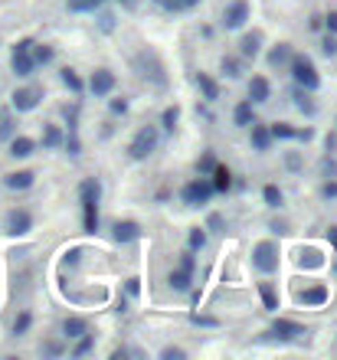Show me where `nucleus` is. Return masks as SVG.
Returning <instances> with one entry per match:
<instances>
[{"label": "nucleus", "instance_id": "obj_1", "mask_svg": "<svg viewBox=\"0 0 337 360\" xmlns=\"http://www.w3.org/2000/svg\"><path fill=\"white\" fill-rule=\"evenodd\" d=\"M79 196H82V223H86V233H99V196H102L99 180H86L79 187Z\"/></svg>", "mask_w": 337, "mask_h": 360}, {"label": "nucleus", "instance_id": "obj_2", "mask_svg": "<svg viewBox=\"0 0 337 360\" xmlns=\"http://www.w3.org/2000/svg\"><path fill=\"white\" fill-rule=\"evenodd\" d=\"M288 69H292V79L301 89L314 92L321 86V75H318V69H314V62H311L308 56H292V60H288Z\"/></svg>", "mask_w": 337, "mask_h": 360}, {"label": "nucleus", "instance_id": "obj_3", "mask_svg": "<svg viewBox=\"0 0 337 360\" xmlns=\"http://www.w3.org/2000/svg\"><path fill=\"white\" fill-rule=\"evenodd\" d=\"M158 141H161L158 128H154V125H147V128H141V131H138V135L132 138L128 151H132L134 161H145V157H151V154L158 151Z\"/></svg>", "mask_w": 337, "mask_h": 360}, {"label": "nucleus", "instance_id": "obj_4", "mask_svg": "<svg viewBox=\"0 0 337 360\" xmlns=\"http://www.w3.org/2000/svg\"><path fill=\"white\" fill-rule=\"evenodd\" d=\"M252 266L262 272V275H272V272H279V246L275 242H259L255 249H252Z\"/></svg>", "mask_w": 337, "mask_h": 360}, {"label": "nucleus", "instance_id": "obj_5", "mask_svg": "<svg viewBox=\"0 0 337 360\" xmlns=\"http://www.w3.org/2000/svg\"><path fill=\"white\" fill-rule=\"evenodd\" d=\"M213 194H216V190H213V183H210L203 174H200V180H190V183L180 190V196H184L187 207H203V203H210V196Z\"/></svg>", "mask_w": 337, "mask_h": 360}, {"label": "nucleus", "instance_id": "obj_6", "mask_svg": "<svg viewBox=\"0 0 337 360\" xmlns=\"http://www.w3.org/2000/svg\"><path fill=\"white\" fill-rule=\"evenodd\" d=\"M88 92H92L95 99L112 95V92H115V73H112V69H95L92 79H88Z\"/></svg>", "mask_w": 337, "mask_h": 360}, {"label": "nucleus", "instance_id": "obj_7", "mask_svg": "<svg viewBox=\"0 0 337 360\" xmlns=\"http://www.w3.org/2000/svg\"><path fill=\"white\" fill-rule=\"evenodd\" d=\"M246 20H249V3H246V0H233V3L223 10V27H226V30H239Z\"/></svg>", "mask_w": 337, "mask_h": 360}, {"label": "nucleus", "instance_id": "obj_8", "mask_svg": "<svg viewBox=\"0 0 337 360\" xmlns=\"http://www.w3.org/2000/svg\"><path fill=\"white\" fill-rule=\"evenodd\" d=\"M275 341H298V337H305L308 334V328H301V324H295V321H285V318H279L275 324H272V331H269Z\"/></svg>", "mask_w": 337, "mask_h": 360}, {"label": "nucleus", "instance_id": "obj_9", "mask_svg": "<svg viewBox=\"0 0 337 360\" xmlns=\"http://www.w3.org/2000/svg\"><path fill=\"white\" fill-rule=\"evenodd\" d=\"M29 229H33V216H29V210H10L7 213V233H10V236H27Z\"/></svg>", "mask_w": 337, "mask_h": 360}, {"label": "nucleus", "instance_id": "obj_10", "mask_svg": "<svg viewBox=\"0 0 337 360\" xmlns=\"http://www.w3.org/2000/svg\"><path fill=\"white\" fill-rule=\"evenodd\" d=\"M327 298H331V292H327L324 285H311L298 295V301H301L305 308H321V305H327Z\"/></svg>", "mask_w": 337, "mask_h": 360}, {"label": "nucleus", "instance_id": "obj_11", "mask_svg": "<svg viewBox=\"0 0 337 360\" xmlns=\"http://www.w3.org/2000/svg\"><path fill=\"white\" fill-rule=\"evenodd\" d=\"M112 236H115V242H134L141 236V226L132 223V220H118V223L112 226Z\"/></svg>", "mask_w": 337, "mask_h": 360}, {"label": "nucleus", "instance_id": "obj_12", "mask_svg": "<svg viewBox=\"0 0 337 360\" xmlns=\"http://www.w3.org/2000/svg\"><path fill=\"white\" fill-rule=\"evenodd\" d=\"M40 105V89H16L14 92V108L16 112H33Z\"/></svg>", "mask_w": 337, "mask_h": 360}, {"label": "nucleus", "instance_id": "obj_13", "mask_svg": "<svg viewBox=\"0 0 337 360\" xmlns=\"http://www.w3.org/2000/svg\"><path fill=\"white\" fill-rule=\"evenodd\" d=\"M269 95H272L269 79H265V75H255V79L249 82V102L252 105H262V102H269Z\"/></svg>", "mask_w": 337, "mask_h": 360}, {"label": "nucleus", "instance_id": "obj_14", "mask_svg": "<svg viewBox=\"0 0 337 360\" xmlns=\"http://www.w3.org/2000/svg\"><path fill=\"white\" fill-rule=\"evenodd\" d=\"M33 180H36L33 170H16V174H7V177H3V187H7V190H29Z\"/></svg>", "mask_w": 337, "mask_h": 360}, {"label": "nucleus", "instance_id": "obj_15", "mask_svg": "<svg viewBox=\"0 0 337 360\" xmlns=\"http://www.w3.org/2000/svg\"><path fill=\"white\" fill-rule=\"evenodd\" d=\"M33 151H36V141H33V138H10V157H16V161H23V157H29V154H33Z\"/></svg>", "mask_w": 337, "mask_h": 360}, {"label": "nucleus", "instance_id": "obj_16", "mask_svg": "<svg viewBox=\"0 0 337 360\" xmlns=\"http://www.w3.org/2000/svg\"><path fill=\"white\" fill-rule=\"evenodd\" d=\"M249 128H252V148H255V151H269V148H272V141H275V138H272V131H269L265 125L252 121Z\"/></svg>", "mask_w": 337, "mask_h": 360}, {"label": "nucleus", "instance_id": "obj_17", "mask_svg": "<svg viewBox=\"0 0 337 360\" xmlns=\"http://www.w3.org/2000/svg\"><path fill=\"white\" fill-rule=\"evenodd\" d=\"M10 66H14V73L20 75V79H29V75L36 73V60H33L29 53H14V62H10Z\"/></svg>", "mask_w": 337, "mask_h": 360}, {"label": "nucleus", "instance_id": "obj_18", "mask_svg": "<svg viewBox=\"0 0 337 360\" xmlns=\"http://www.w3.org/2000/svg\"><path fill=\"white\" fill-rule=\"evenodd\" d=\"M210 174H213V180H210V183H213V190H220V194H226V190L233 187V174H229V167L216 164L213 170H210Z\"/></svg>", "mask_w": 337, "mask_h": 360}, {"label": "nucleus", "instance_id": "obj_19", "mask_svg": "<svg viewBox=\"0 0 337 360\" xmlns=\"http://www.w3.org/2000/svg\"><path fill=\"white\" fill-rule=\"evenodd\" d=\"M197 89L203 92V99H206V102H216V99H220V86H216V82H213V79H210L206 73L197 75Z\"/></svg>", "mask_w": 337, "mask_h": 360}, {"label": "nucleus", "instance_id": "obj_20", "mask_svg": "<svg viewBox=\"0 0 337 360\" xmlns=\"http://www.w3.org/2000/svg\"><path fill=\"white\" fill-rule=\"evenodd\" d=\"M167 282H171V288H174V292H190V285H193V272H187V269H174Z\"/></svg>", "mask_w": 337, "mask_h": 360}, {"label": "nucleus", "instance_id": "obj_21", "mask_svg": "<svg viewBox=\"0 0 337 360\" xmlns=\"http://www.w3.org/2000/svg\"><path fill=\"white\" fill-rule=\"evenodd\" d=\"M298 266H301V269H321V266H324L321 249H314V246L301 249V259H298Z\"/></svg>", "mask_w": 337, "mask_h": 360}, {"label": "nucleus", "instance_id": "obj_22", "mask_svg": "<svg viewBox=\"0 0 337 360\" xmlns=\"http://www.w3.org/2000/svg\"><path fill=\"white\" fill-rule=\"evenodd\" d=\"M62 334H66L69 341H75V337L88 334V324L82 321V318H66V321H62Z\"/></svg>", "mask_w": 337, "mask_h": 360}, {"label": "nucleus", "instance_id": "obj_23", "mask_svg": "<svg viewBox=\"0 0 337 360\" xmlns=\"http://www.w3.org/2000/svg\"><path fill=\"white\" fill-rule=\"evenodd\" d=\"M233 121L239 125V128H249L252 121H255V112H252V102H239L233 112Z\"/></svg>", "mask_w": 337, "mask_h": 360}, {"label": "nucleus", "instance_id": "obj_24", "mask_svg": "<svg viewBox=\"0 0 337 360\" xmlns=\"http://www.w3.org/2000/svg\"><path fill=\"white\" fill-rule=\"evenodd\" d=\"M259 43H262V33H246L242 43H239L242 56H246V60H249V56H259Z\"/></svg>", "mask_w": 337, "mask_h": 360}, {"label": "nucleus", "instance_id": "obj_25", "mask_svg": "<svg viewBox=\"0 0 337 360\" xmlns=\"http://www.w3.org/2000/svg\"><path fill=\"white\" fill-rule=\"evenodd\" d=\"M288 60H292V49H288V43H279L272 53H269V62L279 69V66H288Z\"/></svg>", "mask_w": 337, "mask_h": 360}, {"label": "nucleus", "instance_id": "obj_26", "mask_svg": "<svg viewBox=\"0 0 337 360\" xmlns=\"http://www.w3.org/2000/svg\"><path fill=\"white\" fill-rule=\"evenodd\" d=\"M295 105H298V112H305V115H314V102H311V92L308 89H295Z\"/></svg>", "mask_w": 337, "mask_h": 360}, {"label": "nucleus", "instance_id": "obj_27", "mask_svg": "<svg viewBox=\"0 0 337 360\" xmlns=\"http://www.w3.org/2000/svg\"><path fill=\"white\" fill-rule=\"evenodd\" d=\"M62 86H66V89H73L75 95H82V89H86V86H82V79H79V73H75V69H62Z\"/></svg>", "mask_w": 337, "mask_h": 360}, {"label": "nucleus", "instance_id": "obj_28", "mask_svg": "<svg viewBox=\"0 0 337 360\" xmlns=\"http://www.w3.org/2000/svg\"><path fill=\"white\" fill-rule=\"evenodd\" d=\"M29 56L36 60V66H46V62H53V46L33 43V49H29Z\"/></svg>", "mask_w": 337, "mask_h": 360}, {"label": "nucleus", "instance_id": "obj_29", "mask_svg": "<svg viewBox=\"0 0 337 360\" xmlns=\"http://www.w3.org/2000/svg\"><path fill=\"white\" fill-rule=\"evenodd\" d=\"M62 144V131H59L56 125H46L43 128V148H59Z\"/></svg>", "mask_w": 337, "mask_h": 360}, {"label": "nucleus", "instance_id": "obj_30", "mask_svg": "<svg viewBox=\"0 0 337 360\" xmlns=\"http://www.w3.org/2000/svg\"><path fill=\"white\" fill-rule=\"evenodd\" d=\"M99 7H102V0H69V10L73 14H92Z\"/></svg>", "mask_w": 337, "mask_h": 360}, {"label": "nucleus", "instance_id": "obj_31", "mask_svg": "<svg viewBox=\"0 0 337 360\" xmlns=\"http://www.w3.org/2000/svg\"><path fill=\"white\" fill-rule=\"evenodd\" d=\"M262 196H265V203H269L272 210H279V207H282V190H279V187H275V183H265Z\"/></svg>", "mask_w": 337, "mask_h": 360}, {"label": "nucleus", "instance_id": "obj_32", "mask_svg": "<svg viewBox=\"0 0 337 360\" xmlns=\"http://www.w3.org/2000/svg\"><path fill=\"white\" fill-rule=\"evenodd\" d=\"M259 295H262V301H265V308H269V311H279V295H275V288H272V285H259Z\"/></svg>", "mask_w": 337, "mask_h": 360}, {"label": "nucleus", "instance_id": "obj_33", "mask_svg": "<svg viewBox=\"0 0 337 360\" xmlns=\"http://www.w3.org/2000/svg\"><path fill=\"white\" fill-rule=\"evenodd\" d=\"M220 69H223V75H229V79H239V75H242V66H239L236 56H226V60L220 62Z\"/></svg>", "mask_w": 337, "mask_h": 360}, {"label": "nucleus", "instance_id": "obj_34", "mask_svg": "<svg viewBox=\"0 0 337 360\" xmlns=\"http://www.w3.org/2000/svg\"><path fill=\"white\" fill-rule=\"evenodd\" d=\"M16 131V121L10 115H0V141H10Z\"/></svg>", "mask_w": 337, "mask_h": 360}, {"label": "nucleus", "instance_id": "obj_35", "mask_svg": "<svg viewBox=\"0 0 337 360\" xmlns=\"http://www.w3.org/2000/svg\"><path fill=\"white\" fill-rule=\"evenodd\" d=\"M29 324H33V315H29V311H20L16 321H14V334H16V337H20V334H27Z\"/></svg>", "mask_w": 337, "mask_h": 360}, {"label": "nucleus", "instance_id": "obj_36", "mask_svg": "<svg viewBox=\"0 0 337 360\" xmlns=\"http://www.w3.org/2000/svg\"><path fill=\"white\" fill-rule=\"evenodd\" d=\"M269 131H272V138H282V141H285V138H295V128L288 125V121H279V125H272Z\"/></svg>", "mask_w": 337, "mask_h": 360}, {"label": "nucleus", "instance_id": "obj_37", "mask_svg": "<svg viewBox=\"0 0 337 360\" xmlns=\"http://www.w3.org/2000/svg\"><path fill=\"white\" fill-rule=\"evenodd\" d=\"M177 118H180V112H177V108H164L161 121H164V128H167V131H174V128H177Z\"/></svg>", "mask_w": 337, "mask_h": 360}, {"label": "nucleus", "instance_id": "obj_38", "mask_svg": "<svg viewBox=\"0 0 337 360\" xmlns=\"http://www.w3.org/2000/svg\"><path fill=\"white\" fill-rule=\"evenodd\" d=\"M92 344H95V341H92L88 334H82V337H79V344H75V350H73V357H86L88 350H92Z\"/></svg>", "mask_w": 337, "mask_h": 360}, {"label": "nucleus", "instance_id": "obj_39", "mask_svg": "<svg viewBox=\"0 0 337 360\" xmlns=\"http://www.w3.org/2000/svg\"><path fill=\"white\" fill-rule=\"evenodd\" d=\"M203 246H206V233L203 229H190V249L193 253H200Z\"/></svg>", "mask_w": 337, "mask_h": 360}, {"label": "nucleus", "instance_id": "obj_40", "mask_svg": "<svg viewBox=\"0 0 337 360\" xmlns=\"http://www.w3.org/2000/svg\"><path fill=\"white\" fill-rule=\"evenodd\" d=\"M321 53H324V56H337V40H334V33H327V36H324Z\"/></svg>", "mask_w": 337, "mask_h": 360}, {"label": "nucleus", "instance_id": "obj_41", "mask_svg": "<svg viewBox=\"0 0 337 360\" xmlns=\"http://www.w3.org/2000/svg\"><path fill=\"white\" fill-rule=\"evenodd\" d=\"M161 357H164V360H184L187 354H184L180 347H164V350H161Z\"/></svg>", "mask_w": 337, "mask_h": 360}, {"label": "nucleus", "instance_id": "obj_42", "mask_svg": "<svg viewBox=\"0 0 337 360\" xmlns=\"http://www.w3.org/2000/svg\"><path fill=\"white\" fill-rule=\"evenodd\" d=\"M193 266H197V262H193V249H187V253L180 255V269H187V272H193Z\"/></svg>", "mask_w": 337, "mask_h": 360}, {"label": "nucleus", "instance_id": "obj_43", "mask_svg": "<svg viewBox=\"0 0 337 360\" xmlns=\"http://www.w3.org/2000/svg\"><path fill=\"white\" fill-rule=\"evenodd\" d=\"M128 112V102L125 99H112V115H125Z\"/></svg>", "mask_w": 337, "mask_h": 360}, {"label": "nucleus", "instance_id": "obj_44", "mask_svg": "<svg viewBox=\"0 0 337 360\" xmlns=\"http://www.w3.org/2000/svg\"><path fill=\"white\" fill-rule=\"evenodd\" d=\"M216 167V161H213V154H203V161H200V174H210Z\"/></svg>", "mask_w": 337, "mask_h": 360}, {"label": "nucleus", "instance_id": "obj_45", "mask_svg": "<svg viewBox=\"0 0 337 360\" xmlns=\"http://www.w3.org/2000/svg\"><path fill=\"white\" fill-rule=\"evenodd\" d=\"M321 194L327 196V200H334V196H337V180H327V183L321 187Z\"/></svg>", "mask_w": 337, "mask_h": 360}, {"label": "nucleus", "instance_id": "obj_46", "mask_svg": "<svg viewBox=\"0 0 337 360\" xmlns=\"http://www.w3.org/2000/svg\"><path fill=\"white\" fill-rule=\"evenodd\" d=\"M324 27H327V33H337V10H331L324 16Z\"/></svg>", "mask_w": 337, "mask_h": 360}, {"label": "nucleus", "instance_id": "obj_47", "mask_svg": "<svg viewBox=\"0 0 337 360\" xmlns=\"http://www.w3.org/2000/svg\"><path fill=\"white\" fill-rule=\"evenodd\" d=\"M200 0H174V10H193Z\"/></svg>", "mask_w": 337, "mask_h": 360}, {"label": "nucleus", "instance_id": "obj_48", "mask_svg": "<svg viewBox=\"0 0 337 360\" xmlns=\"http://www.w3.org/2000/svg\"><path fill=\"white\" fill-rule=\"evenodd\" d=\"M43 354H46V357H59V354H62V347L49 341V344H43Z\"/></svg>", "mask_w": 337, "mask_h": 360}, {"label": "nucleus", "instance_id": "obj_49", "mask_svg": "<svg viewBox=\"0 0 337 360\" xmlns=\"http://www.w3.org/2000/svg\"><path fill=\"white\" fill-rule=\"evenodd\" d=\"M99 23H102V30L108 33L112 27H115V16H112V14H102V16H99Z\"/></svg>", "mask_w": 337, "mask_h": 360}, {"label": "nucleus", "instance_id": "obj_50", "mask_svg": "<svg viewBox=\"0 0 337 360\" xmlns=\"http://www.w3.org/2000/svg\"><path fill=\"white\" fill-rule=\"evenodd\" d=\"M66 148H69V154H79V138H75V131L66 138Z\"/></svg>", "mask_w": 337, "mask_h": 360}, {"label": "nucleus", "instance_id": "obj_51", "mask_svg": "<svg viewBox=\"0 0 337 360\" xmlns=\"http://www.w3.org/2000/svg\"><path fill=\"white\" fill-rule=\"evenodd\" d=\"M79 255H82V249H73V253H66V266H79Z\"/></svg>", "mask_w": 337, "mask_h": 360}, {"label": "nucleus", "instance_id": "obj_52", "mask_svg": "<svg viewBox=\"0 0 337 360\" xmlns=\"http://www.w3.org/2000/svg\"><path fill=\"white\" fill-rule=\"evenodd\" d=\"M33 49V40H20V43L14 46V53H29Z\"/></svg>", "mask_w": 337, "mask_h": 360}, {"label": "nucleus", "instance_id": "obj_53", "mask_svg": "<svg viewBox=\"0 0 337 360\" xmlns=\"http://www.w3.org/2000/svg\"><path fill=\"white\" fill-rule=\"evenodd\" d=\"M154 3H158V7H164V10H171V14H177V10H174V0H154Z\"/></svg>", "mask_w": 337, "mask_h": 360}, {"label": "nucleus", "instance_id": "obj_54", "mask_svg": "<svg viewBox=\"0 0 337 360\" xmlns=\"http://www.w3.org/2000/svg\"><path fill=\"white\" fill-rule=\"evenodd\" d=\"M210 226H213V229L220 233V229H223V216H210Z\"/></svg>", "mask_w": 337, "mask_h": 360}, {"label": "nucleus", "instance_id": "obj_55", "mask_svg": "<svg viewBox=\"0 0 337 360\" xmlns=\"http://www.w3.org/2000/svg\"><path fill=\"white\" fill-rule=\"evenodd\" d=\"M288 167H292V170H298V167H301V161H298V154H288Z\"/></svg>", "mask_w": 337, "mask_h": 360}, {"label": "nucleus", "instance_id": "obj_56", "mask_svg": "<svg viewBox=\"0 0 337 360\" xmlns=\"http://www.w3.org/2000/svg\"><path fill=\"white\" fill-rule=\"evenodd\" d=\"M327 240L334 242V249H337V226H331V229H327Z\"/></svg>", "mask_w": 337, "mask_h": 360}]
</instances>
